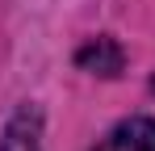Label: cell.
Returning <instances> with one entry per match:
<instances>
[{"label": "cell", "mask_w": 155, "mask_h": 151, "mask_svg": "<svg viewBox=\"0 0 155 151\" xmlns=\"http://www.w3.org/2000/svg\"><path fill=\"white\" fill-rule=\"evenodd\" d=\"M92 151H155V118H126L117 122Z\"/></svg>", "instance_id": "6da1fadb"}, {"label": "cell", "mask_w": 155, "mask_h": 151, "mask_svg": "<svg viewBox=\"0 0 155 151\" xmlns=\"http://www.w3.org/2000/svg\"><path fill=\"white\" fill-rule=\"evenodd\" d=\"M0 151H42V113L34 105H21L0 134Z\"/></svg>", "instance_id": "7a4b0ae2"}, {"label": "cell", "mask_w": 155, "mask_h": 151, "mask_svg": "<svg viewBox=\"0 0 155 151\" xmlns=\"http://www.w3.org/2000/svg\"><path fill=\"white\" fill-rule=\"evenodd\" d=\"M80 67H88V72H101V76H117L122 72V50L113 38H92L88 46L76 55Z\"/></svg>", "instance_id": "3957f363"}]
</instances>
